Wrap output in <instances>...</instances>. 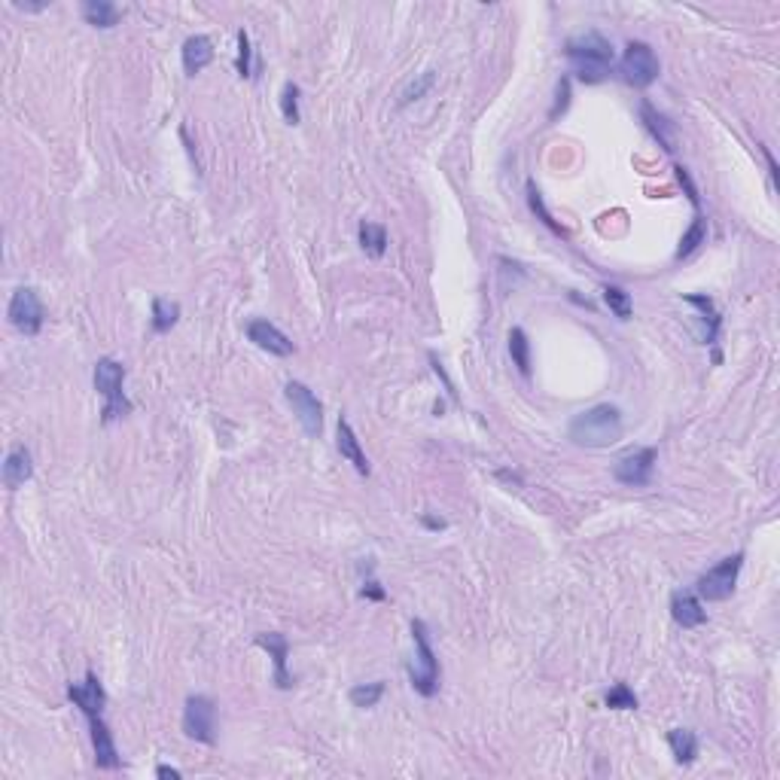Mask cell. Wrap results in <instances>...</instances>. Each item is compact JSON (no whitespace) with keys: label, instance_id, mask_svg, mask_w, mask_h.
Masks as SVG:
<instances>
[{"label":"cell","instance_id":"38","mask_svg":"<svg viewBox=\"0 0 780 780\" xmlns=\"http://www.w3.org/2000/svg\"><path fill=\"white\" fill-rule=\"evenodd\" d=\"M424 524H427L430 530H442V528H445V521H442V519H430V515H424Z\"/></svg>","mask_w":780,"mask_h":780},{"label":"cell","instance_id":"1","mask_svg":"<svg viewBox=\"0 0 780 780\" xmlns=\"http://www.w3.org/2000/svg\"><path fill=\"white\" fill-rule=\"evenodd\" d=\"M567 61L573 65V76L585 86H594V83H604L613 70V44L604 37L601 31H585L577 34V37L567 40L564 46Z\"/></svg>","mask_w":780,"mask_h":780},{"label":"cell","instance_id":"18","mask_svg":"<svg viewBox=\"0 0 780 780\" xmlns=\"http://www.w3.org/2000/svg\"><path fill=\"white\" fill-rule=\"evenodd\" d=\"M641 119H643L647 131L658 140V147H662L665 153L677 150V129H673V123H668V116H665V113H658L649 101H641Z\"/></svg>","mask_w":780,"mask_h":780},{"label":"cell","instance_id":"13","mask_svg":"<svg viewBox=\"0 0 780 780\" xmlns=\"http://www.w3.org/2000/svg\"><path fill=\"white\" fill-rule=\"evenodd\" d=\"M68 698L74 701L83 713H86V720H89V716H101L104 707H107V692H104L98 673H92V671L83 677V683H70L68 686Z\"/></svg>","mask_w":780,"mask_h":780},{"label":"cell","instance_id":"16","mask_svg":"<svg viewBox=\"0 0 780 780\" xmlns=\"http://www.w3.org/2000/svg\"><path fill=\"white\" fill-rule=\"evenodd\" d=\"M336 449L338 455H342L347 464L354 466V470L360 473V476H369L372 473V466H369V460L363 455V449H360V439L357 434H354V427L347 424V418H338V427H336Z\"/></svg>","mask_w":780,"mask_h":780},{"label":"cell","instance_id":"26","mask_svg":"<svg viewBox=\"0 0 780 780\" xmlns=\"http://www.w3.org/2000/svg\"><path fill=\"white\" fill-rule=\"evenodd\" d=\"M704 241H707V219L698 214V217L692 219L689 229H686L683 241H680V247H677V259H689L692 253L698 251L701 244H704Z\"/></svg>","mask_w":780,"mask_h":780},{"label":"cell","instance_id":"12","mask_svg":"<svg viewBox=\"0 0 780 780\" xmlns=\"http://www.w3.org/2000/svg\"><path fill=\"white\" fill-rule=\"evenodd\" d=\"M257 647L268 652V658L275 662V686L278 689H293L296 677L287 671V656H290V641L278 631H262L257 634Z\"/></svg>","mask_w":780,"mask_h":780},{"label":"cell","instance_id":"14","mask_svg":"<svg viewBox=\"0 0 780 780\" xmlns=\"http://www.w3.org/2000/svg\"><path fill=\"white\" fill-rule=\"evenodd\" d=\"M89 732H92V750H95V765L98 768L116 771L123 768V759H119V750L113 744V732L104 722V716H89Z\"/></svg>","mask_w":780,"mask_h":780},{"label":"cell","instance_id":"10","mask_svg":"<svg viewBox=\"0 0 780 780\" xmlns=\"http://www.w3.org/2000/svg\"><path fill=\"white\" fill-rule=\"evenodd\" d=\"M656 464H658V451L652 449H637V451H628L625 458L616 460L613 466V479L619 482V485H628V488H643L652 482V473H656Z\"/></svg>","mask_w":780,"mask_h":780},{"label":"cell","instance_id":"31","mask_svg":"<svg viewBox=\"0 0 780 780\" xmlns=\"http://www.w3.org/2000/svg\"><path fill=\"white\" fill-rule=\"evenodd\" d=\"M299 95H302V89L296 86V83H283V89H281V113H283V123H287V125H299V119H302Z\"/></svg>","mask_w":780,"mask_h":780},{"label":"cell","instance_id":"25","mask_svg":"<svg viewBox=\"0 0 780 780\" xmlns=\"http://www.w3.org/2000/svg\"><path fill=\"white\" fill-rule=\"evenodd\" d=\"M528 204H530V211H534V214L540 217V223H543V226H549V229L555 232V235L567 238V229H564L561 223H558L555 217H552V211L545 208L543 193H540V189H537V183H534V180H528Z\"/></svg>","mask_w":780,"mask_h":780},{"label":"cell","instance_id":"32","mask_svg":"<svg viewBox=\"0 0 780 780\" xmlns=\"http://www.w3.org/2000/svg\"><path fill=\"white\" fill-rule=\"evenodd\" d=\"M637 704H641V701H637V695L628 683H616L613 689L607 692L609 711H637Z\"/></svg>","mask_w":780,"mask_h":780},{"label":"cell","instance_id":"20","mask_svg":"<svg viewBox=\"0 0 780 780\" xmlns=\"http://www.w3.org/2000/svg\"><path fill=\"white\" fill-rule=\"evenodd\" d=\"M83 19H86L92 28H101V31H107V28L119 25L123 12H119V6L110 4V0H86V4H83Z\"/></svg>","mask_w":780,"mask_h":780},{"label":"cell","instance_id":"8","mask_svg":"<svg viewBox=\"0 0 780 780\" xmlns=\"http://www.w3.org/2000/svg\"><path fill=\"white\" fill-rule=\"evenodd\" d=\"M6 317H10V323L16 326L22 336H31V338L40 336L44 321H46V308H44V302H40L37 290H34V287H19L16 293H12V299H10Z\"/></svg>","mask_w":780,"mask_h":780},{"label":"cell","instance_id":"17","mask_svg":"<svg viewBox=\"0 0 780 780\" xmlns=\"http://www.w3.org/2000/svg\"><path fill=\"white\" fill-rule=\"evenodd\" d=\"M31 476H34L31 451H28L25 445L10 449V455H6V460H4V485L10 488V491H19L25 482H31Z\"/></svg>","mask_w":780,"mask_h":780},{"label":"cell","instance_id":"11","mask_svg":"<svg viewBox=\"0 0 780 780\" xmlns=\"http://www.w3.org/2000/svg\"><path fill=\"white\" fill-rule=\"evenodd\" d=\"M244 332L259 351H268V354H275V357H290V354L296 351L287 332H281L278 326H275L272 321H266V317H253Z\"/></svg>","mask_w":780,"mask_h":780},{"label":"cell","instance_id":"37","mask_svg":"<svg viewBox=\"0 0 780 780\" xmlns=\"http://www.w3.org/2000/svg\"><path fill=\"white\" fill-rule=\"evenodd\" d=\"M155 777H171V780H180L183 777V771L180 768H174V765H159V768H155Z\"/></svg>","mask_w":780,"mask_h":780},{"label":"cell","instance_id":"23","mask_svg":"<svg viewBox=\"0 0 780 780\" xmlns=\"http://www.w3.org/2000/svg\"><path fill=\"white\" fill-rule=\"evenodd\" d=\"M177 321H180V305L155 296V299H153V317H150L153 332H159V336H162V332H171Z\"/></svg>","mask_w":780,"mask_h":780},{"label":"cell","instance_id":"27","mask_svg":"<svg viewBox=\"0 0 780 780\" xmlns=\"http://www.w3.org/2000/svg\"><path fill=\"white\" fill-rule=\"evenodd\" d=\"M686 302L695 305V308H701V314H704V323H707V345L716 342V336H720V311H716V305L711 296H695L689 293L686 296Z\"/></svg>","mask_w":780,"mask_h":780},{"label":"cell","instance_id":"4","mask_svg":"<svg viewBox=\"0 0 780 780\" xmlns=\"http://www.w3.org/2000/svg\"><path fill=\"white\" fill-rule=\"evenodd\" d=\"M412 637H415V662L409 665V680H412V689L421 695V698H434L439 692V658L434 647H430V634L427 625L421 619L412 622Z\"/></svg>","mask_w":780,"mask_h":780},{"label":"cell","instance_id":"35","mask_svg":"<svg viewBox=\"0 0 780 780\" xmlns=\"http://www.w3.org/2000/svg\"><path fill=\"white\" fill-rule=\"evenodd\" d=\"M673 171H677V180H680V187L686 189V195H689V202L695 204V208H698V204H701V198H698V189H695V183H692L689 171H686L683 165H673Z\"/></svg>","mask_w":780,"mask_h":780},{"label":"cell","instance_id":"30","mask_svg":"<svg viewBox=\"0 0 780 780\" xmlns=\"http://www.w3.org/2000/svg\"><path fill=\"white\" fill-rule=\"evenodd\" d=\"M434 83H436L434 70H424V74H418V80H412L406 89H402V95H400V101H396V107H409L412 101H421V98L427 95L430 89H434Z\"/></svg>","mask_w":780,"mask_h":780},{"label":"cell","instance_id":"2","mask_svg":"<svg viewBox=\"0 0 780 780\" xmlns=\"http://www.w3.org/2000/svg\"><path fill=\"white\" fill-rule=\"evenodd\" d=\"M622 434H625V421H622L619 409L609 402H598V406L579 412L567 427V436L583 449H609L619 442Z\"/></svg>","mask_w":780,"mask_h":780},{"label":"cell","instance_id":"3","mask_svg":"<svg viewBox=\"0 0 780 780\" xmlns=\"http://www.w3.org/2000/svg\"><path fill=\"white\" fill-rule=\"evenodd\" d=\"M95 390L104 396V424L131 415V400L125 396V366L116 357H101L95 363Z\"/></svg>","mask_w":780,"mask_h":780},{"label":"cell","instance_id":"15","mask_svg":"<svg viewBox=\"0 0 780 780\" xmlns=\"http://www.w3.org/2000/svg\"><path fill=\"white\" fill-rule=\"evenodd\" d=\"M671 619L677 622L680 628H701L707 622V609L701 604V598L695 592H686V588H677L671 594Z\"/></svg>","mask_w":780,"mask_h":780},{"label":"cell","instance_id":"34","mask_svg":"<svg viewBox=\"0 0 780 780\" xmlns=\"http://www.w3.org/2000/svg\"><path fill=\"white\" fill-rule=\"evenodd\" d=\"M567 104H570V80H567V76H564V80L558 83V101H555V107H552V113H549L552 123H555V119H558V113H564V110H567Z\"/></svg>","mask_w":780,"mask_h":780},{"label":"cell","instance_id":"28","mask_svg":"<svg viewBox=\"0 0 780 780\" xmlns=\"http://www.w3.org/2000/svg\"><path fill=\"white\" fill-rule=\"evenodd\" d=\"M381 695H385V683H381V680H375V683H357L351 692H347V698H351L354 707H363V711H369V707L378 704Z\"/></svg>","mask_w":780,"mask_h":780},{"label":"cell","instance_id":"7","mask_svg":"<svg viewBox=\"0 0 780 780\" xmlns=\"http://www.w3.org/2000/svg\"><path fill=\"white\" fill-rule=\"evenodd\" d=\"M183 732L198 744H217V704L208 695H189L183 704Z\"/></svg>","mask_w":780,"mask_h":780},{"label":"cell","instance_id":"5","mask_svg":"<svg viewBox=\"0 0 780 780\" xmlns=\"http://www.w3.org/2000/svg\"><path fill=\"white\" fill-rule=\"evenodd\" d=\"M741 567H744V552H735V555L722 558V561L713 564L707 573H701L698 583H695V594H698L701 601H707V604L728 601L735 594Z\"/></svg>","mask_w":780,"mask_h":780},{"label":"cell","instance_id":"33","mask_svg":"<svg viewBox=\"0 0 780 780\" xmlns=\"http://www.w3.org/2000/svg\"><path fill=\"white\" fill-rule=\"evenodd\" d=\"M235 68H238V76H244V80H251L253 76V46H251V34L241 28L238 31V59H235Z\"/></svg>","mask_w":780,"mask_h":780},{"label":"cell","instance_id":"6","mask_svg":"<svg viewBox=\"0 0 780 780\" xmlns=\"http://www.w3.org/2000/svg\"><path fill=\"white\" fill-rule=\"evenodd\" d=\"M622 80L628 83V86L634 89H649L652 83L658 80V74H662V65H658V55L652 52L649 44H643V40H631V44L625 46V55H622Z\"/></svg>","mask_w":780,"mask_h":780},{"label":"cell","instance_id":"29","mask_svg":"<svg viewBox=\"0 0 780 780\" xmlns=\"http://www.w3.org/2000/svg\"><path fill=\"white\" fill-rule=\"evenodd\" d=\"M601 293H604L607 308L613 311V314L619 317V321H628V317H631V308H634V305H631V293H628V290L616 287V283H607V287L601 290Z\"/></svg>","mask_w":780,"mask_h":780},{"label":"cell","instance_id":"9","mask_svg":"<svg viewBox=\"0 0 780 780\" xmlns=\"http://www.w3.org/2000/svg\"><path fill=\"white\" fill-rule=\"evenodd\" d=\"M283 396H287L296 421L302 424L305 436H311V439L321 436V430H323V406H321V400L311 394V387H305L302 381H290V385L283 387Z\"/></svg>","mask_w":780,"mask_h":780},{"label":"cell","instance_id":"24","mask_svg":"<svg viewBox=\"0 0 780 780\" xmlns=\"http://www.w3.org/2000/svg\"><path fill=\"white\" fill-rule=\"evenodd\" d=\"M509 357H513V363L519 366L521 375H530V342L521 326L509 330Z\"/></svg>","mask_w":780,"mask_h":780},{"label":"cell","instance_id":"21","mask_svg":"<svg viewBox=\"0 0 780 780\" xmlns=\"http://www.w3.org/2000/svg\"><path fill=\"white\" fill-rule=\"evenodd\" d=\"M668 747L680 765H692L695 756H698V737H695L692 728H671Z\"/></svg>","mask_w":780,"mask_h":780},{"label":"cell","instance_id":"36","mask_svg":"<svg viewBox=\"0 0 780 780\" xmlns=\"http://www.w3.org/2000/svg\"><path fill=\"white\" fill-rule=\"evenodd\" d=\"M360 598H366V601H385L387 594H385V588H381L378 579H366L363 588H360Z\"/></svg>","mask_w":780,"mask_h":780},{"label":"cell","instance_id":"22","mask_svg":"<svg viewBox=\"0 0 780 780\" xmlns=\"http://www.w3.org/2000/svg\"><path fill=\"white\" fill-rule=\"evenodd\" d=\"M357 235H360V247H363L369 257H372V259L385 257V251H387V229H385V226L363 219V223H360V229H357Z\"/></svg>","mask_w":780,"mask_h":780},{"label":"cell","instance_id":"19","mask_svg":"<svg viewBox=\"0 0 780 780\" xmlns=\"http://www.w3.org/2000/svg\"><path fill=\"white\" fill-rule=\"evenodd\" d=\"M180 55H183V70H187L189 76H195L214 61V44H211L208 34H193V37H187Z\"/></svg>","mask_w":780,"mask_h":780}]
</instances>
